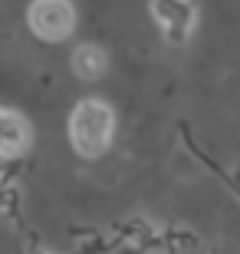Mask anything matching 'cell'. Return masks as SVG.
I'll return each instance as SVG.
<instances>
[{
  "instance_id": "7a4b0ae2",
  "label": "cell",
  "mask_w": 240,
  "mask_h": 254,
  "mask_svg": "<svg viewBox=\"0 0 240 254\" xmlns=\"http://www.w3.org/2000/svg\"><path fill=\"white\" fill-rule=\"evenodd\" d=\"M27 23L37 40L63 43L76 30V7L69 0H33L27 10Z\"/></svg>"
},
{
  "instance_id": "277c9868",
  "label": "cell",
  "mask_w": 240,
  "mask_h": 254,
  "mask_svg": "<svg viewBox=\"0 0 240 254\" xmlns=\"http://www.w3.org/2000/svg\"><path fill=\"white\" fill-rule=\"evenodd\" d=\"M33 142V129L20 113L0 109V155H23Z\"/></svg>"
},
{
  "instance_id": "5b68a950",
  "label": "cell",
  "mask_w": 240,
  "mask_h": 254,
  "mask_svg": "<svg viewBox=\"0 0 240 254\" xmlns=\"http://www.w3.org/2000/svg\"><path fill=\"white\" fill-rule=\"evenodd\" d=\"M73 73L79 79H86V83H96V79H102L109 73V57L93 43H79L73 50Z\"/></svg>"
},
{
  "instance_id": "3957f363",
  "label": "cell",
  "mask_w": 240,
  "mask_h": 254,
  "mask_svg": "<svg viewBox=\"0 0 240 254\" xmlns=\"http://www.w3.org/2000/svg\"><path fill=\"white\" fill-rule=\"evenodd\" d=\"M148 7L168 43H185L194 33V23H197L194 0H148Z\"/></svg>"
},
{
  "instance_id": "8992f818",
  "label": "cell",
  "mask_w": 240,
  "mask_h": 254,
  "mask_svg": "<svg viewBox=\"0 0 240 254\" xmlns=\"http://www.w3.org/2000/svg\"><path fill=\"white\" fill-rule=\"evenodd\" d=\"M30 254H49V251H30Z\"/></svg>"
},
{
  "instance_id": "6da1fadb",
  "label": "cell",
  "mask_w": 240,
  "mask_h": 254,
  "mask_svg": "<svg viewBox=\"0 0 240 254\" xmlns=\"http://www.w3.org/2000/svg\"><path fill=\"white\" fill-rule=\"evenodd\" d=\"M115 135V113L102 99H83L69 113V142L83 159L105 155Z\"/></svg>"
}]
</instances>
